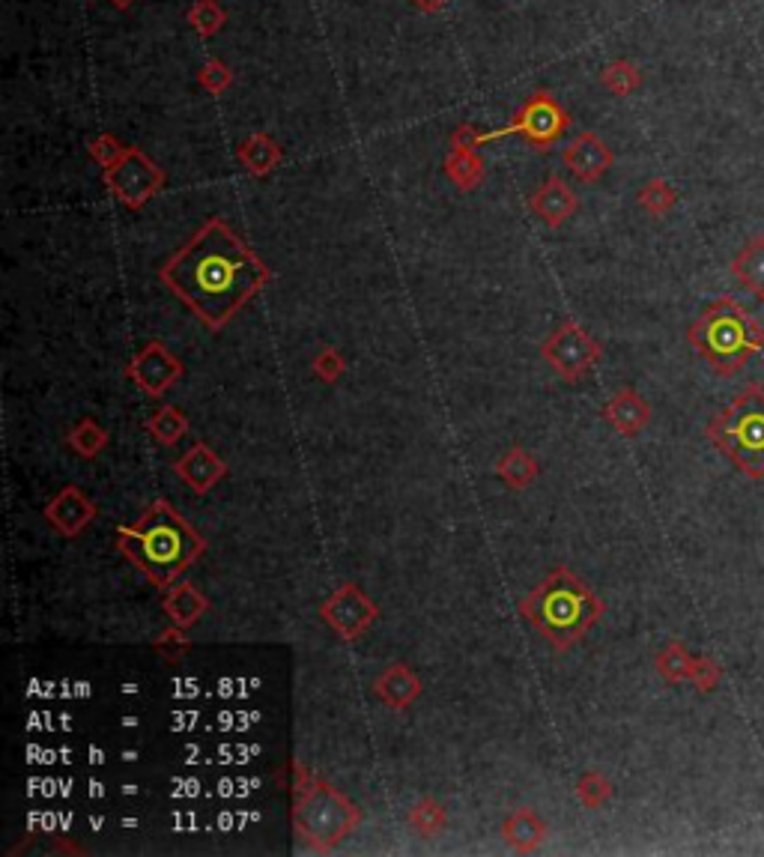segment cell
Masks as SVG:
<instances>
[{
  "label": "cell",
  "instance_id": "cell-1",
  "mask_svg": "<svg viewBox=\"0 0 764 857\" xmlns=\"http://www.w3.org/2000/svg\"><path fill=\"white\" fill-rule=\"evenodd\" d=\"M269 267L246 239L236 237L225 218H206L195 237L158 267V281L216 332L269 285Z\"/></svg>",
  "mask_w": 764,
  "mask_h": 857
},
{
  "label": "cell",
  "instance_id": "cell-2",
  "mask_svg": "<svg viewBox=\"0 0 764 857\" xmlns=\"http://www.w3.org/2000/svg\"><path fill=\"white\" fill-rule=\"evenodd\" d=\"M117 547L153 586L165 589L204 556L206 541L174 505L156 499L135 523L117 526Z\"/></svg>",
  "mask_w": 764,
  "mask_h": 857
},
{
  "label": "cell",
  "instance_id": "cell-3",
  "mask_svg": "<svg viewBox=\"0 0 764 857\" xmlns=\"http://www.w3.org/2000/svg\"><path fill=\"white\" fill-rule=\"evenodd\" d=\"M603 601L586 580L559 565L519 601V616L556 651L574 649L603 619Z\"/></svg>",
  "mask_w": 764,
  "mask_h": 857
},
{
  "label": "cell",
  "instance_id": "cell-4",
  "mask_svg": "<svg viewBox=\"0 0 764 857\" xmlns=\"http://www.w3.org/2000/svg\"><path fill=\"white\" fill-rule=\"evenodd\" d=\"M686 341L716 376L729 380L764 350V326L735 296H716L686 329Z\"/></svg>",
  "mask_w": 764,
  "mask_h": 857
},
{
  "label": "cell",
  "instance_id": "cell-5",
  "mask_svg": "<svg viewBox=\"0 0 764 857\" xmlns=\"http://www.w3.org/2000/svg\"><path fill=\"white\" fill-rule=\"evenodd\" d=\"M362 825V809L332 783L293 765V828L304 846L326 855Z\"/></svg>",
  "mask_w": 764,
  "mask_h": 857
},
{
  "label": "cell",
  "instance_id": "cell-6",
  "mask_svg": "<svg viewBox=\"0 0 764 857\" xmlns=\"http://www.w3.org/2000/svg\"><path fill=\"white\" fill-rule=\"evenodd\" d=\"M708 443L723 454L737 473L764 482V385L753 383L705 424Z\"/></svg>",
  "mask_w": 764,
  "mask_h": 857
},
{
  "label": "cell",
  "instance_id": "cell-7",
  "mask_svg": "<svg viewBox=\"0 0 764 857\" xmlns=\"http://www.w3.org/2000/svg\"><path fill=\"white\" fill-rule=\"evenodd\" d=\"M570 114L565 111L559 99L547 93V90H535L510 117L508 126L493 128V132H481V144L496 138H510L517 135L529 144L535 153H547L553 144H559L561 135L568 132Z\"/></svg>",
  "mask_w": 764,
  "mask_h": 857
},
{
  "label": "cell",
  "instance_id": "cell-8",
  "mask_svg": "<svg viewBox=\"0 0 764 857\" xmlns=\"http://www.w3.org/2000/svg\"><path fill=\"white\" fill-rule=\"evenodd\" d=\"M603 347L588 335L577 320H561L540 344V359L547 362L565 383H579L598 365Z\"/></svg>",
  "mask_w": 764,
  "mask_h": 857
},
{
  "label": "cell",
  "instance_id": "cell-9",
  "mask_svg": "<svg viewBox=\"0 0 764 857\" xmlns=\"http://www.w3.org/2000/svg\"><path fill=\"white\" fill-rule=\"evenodd\" d=\"M167 174L141 147H126V153L105 168V186L128 209H144L165 188Z\"/></svg>",
  "mask_w": 764,
  "mask_h": 857
},
{
  "label": "cell",
  "instance_id": "cell-10",
  "mask_svg": "<svg viewBox=\"0 0 764 857\" xmlns=\"http://www.w3.org/2000/svg\"><path fill=\"white\" fill-rule=\"evenodd\" d=\"M320 619L332 628L343 642L362 640L371 631L373 621L380 619V607L368 598V591L359 589L355 582H343L341 589L332 591L320 603Z\"/></svg>",
  "mask_w": 764,
  "mask_h": 857
},
{
  "label": "cell",
  "instance_id": "cell-11",
  "mask_svg": "<svg viewBox=\"0 0 764 857\" xmlns=\"http://www.w3.org/2000/svg\"><path fill=\"white\" fill-rule=\"evenodd\" d=\"M126 376L149 397H162L183 376V362L162 341H149L126 365Z\"/></svg>",
  "mask_w": 764,
  "mask_h": 857
},
{
  "label": "cell",
  "instance_id": "cell-12",
  "mask_svg": "<svg viewBox=\"0 0 764 857\" xmlns=\"http://www.w3.org/2000/svg\"><path fill=\"white\" fill-rule=\"evenodd\" d=\"M481 132L472 123H461L454 128L448 141V156H445V177L461 188L475 192L484 183V158H481Z\"/></svg>",
  "mask_w": 764,
  "mask_h": 857
},
{
  "label": "cell",
  "instance_id": "cell-13",
  "mask_svg": "<svg viewBox=\"0 0 764 857\" xmlns=\"http://www.w3.org/2000/svg\"><path fill=\"white\" fill-rule=\"evenodd\" d=\"M561 162H565V168H568L579 183H598V179L607 177L609 168H612L616 153L609 149V144L600 138L598 132H579L577 138L561 149Z\"/></svg>",
  "mask_w": 764,
  "mask_h": 857
},
{
  "label": "cell",
  "instance_id": "cell-14",
  "mask_svg": "<svg viewBox=\"0 0 764 857\" xmlns=\"http://www.w3.org/2000/svg\"><path fill=\"white\" fill-rule=\"evenodd\" d=\"M99 514L96 503L90 499L87 493L75 487V484H69L63 491L54 496L45 508V520L51 523V529L63 538H79L84 529H87L93 517Z\"/></svg>",
  "mask_w": 764,
  "mask_h": 857
},
{
  "label": "cell",
  "instance_id": "cell-15",
  "mask_svg": "<svg viewBox=\"0 0 764 857\" xmlns=\"http://www.w3.org/2000/svg\"><path fill=\"white\" fill-rule=\"evenodd\" d=\"M174 473H177V478L186 484L188 491L204 496V493L213 491V487L225 478L227 464L206 443H195L179 457L177 464H174Z\"/></svg>",
  "mask_w": 764,
  "mask_h": 857
},
{
  "label": "cell",
  "instance_id": "cell-16",
  "mask_svg": "<svg viewBox=\"0 0 764 857\" xmlns=\"http://www.w3.org/2000/svg\"><path fill=\"white\" fill-rule=\"evenodd\" d=\"M529 209L549 230H556V227L565 225L568 218L577 216L579 197L574 195V188H570L565 179L549 177L529 195Z\"/></svg>",
  "mask_w": 764,
  "mask_h": 857
},
{
  "label": "cell",
  "instance_id": "cell-17",
  "mask_svg": "<svg viewBox=\"0 0 764 857\" xmlns=\"http://www.w3.org/2000/svg\"><path fill=\"white\" fill-rule=\"evenodd\" d=\"M600 415H603V422H607L616 434L633 440V436L642 434L648 424H651V404H648L637 389H630L628 385V389H621V392L609 397L603 410H600Z\"/></svg>",
  "mask_w": 764,
  "mask_h": 857
},
{
  "label": "cell",
  "instance_id": "cell-18",
  "mask_svg": "<svg viewBox=\"0 0 764 857\" xmlns=\"http://www.w3.org/2000/svg\"><path fill=\"white\" fill-rule=\"evenodd\" d=\"M373 693H376V700L385 702L389 709L406 711L412 702L422 696V679H419L410 667L392 663V667H385V670L373 679Z\"/></svg>",
  "mask_w": 764,
  "mask_h": 857
},
{
  "label": "cell",
  "instance_id": "cell-19",
  "mask_svg": "<svg viewBox=\"0 0 764 857\" xmlns=\"http://www.w3.org/2000/svg\"><path fill=\"white\" fill-rule=\"evenodd\" d=\"M547 822L535 813V809H514L505 822H502V837L514 851L519 855H531L544 846L547 839Z\"/></svg>",
  "mask_w": 764,
  "mask_h": 857
},
{
  "label": "cell",
  "instance_id": "cell-20",
  "mask_svg": "<svg viewBox=\"0 0 764 857\" xmlns=\"http://www.w3.org/2000/svg\"><path fill=\"white\" fill-rule=\"evenodd\" d=\"M236 158H239V165H242L251 177H269V174L285 162V149H281V144H278L272 135L255 132V135H248V138L236 147Z\"/></svg>",
  "mask_w": 764,
  "mask_h": 857
},
{
  "label": "cell",
  "instance_id": "cell-21",
  "mask_svg": "<svg viewBox=\"0 0 764 857\" xmlns=\"http://www.w3.org/2000/svg\"><path fill=\"white\" fill-rule=\"evenodd\" d=\"M162 610L177 628H195L197 621L204 619V612L209 610V601L206 595L192 582H177L174 589H167L165 601H162Z\"/></svg>",
  "mask_w": 764,
  "mask_h": 857
},
{
  "label": "cell",
  "instance_id": "cell-22",
  "mask_svg": "<svg viewBox=\"0 0 764 857\" xmlns=\"http://www.w3.org/2000/svg\"><path fill=\"white\" fill-rule=\"evenodd\" d=\"M729 269H732V276H735V281L744 287L746 293L764 302V234L746 239L744 248L729 264Z\"/></svg>",
  "mask_w": 764,
  "mask_h": 857
},
{
  "label": "cell",
  "instance_id": "cell-23",
  "mask_svg": "<svg viewBox=\"0 0 764 857\" xmlns=\"http://www.w3.org/2000/svg\"><path fill=\"white\" fill-rule=\"evenodd\" d=\"M654 670L667 684H690L696 670V654H690L684 642L672 640L654 654Z\"/></svg>",
  "mask_w": 764,
  "mask_h": 857
},
{
  "label": "cell",
  "instance_id": "cell-24",
  "mask_svg": "<svg viewBox=\"0 0 764 857\" xmlns=\"http://www.w3.org/2000/svg\"><path fill=\"white\" fill-rule=\"evenodd\" d=\"M496 473H499V478L508 484L510 491H526V487L538 482L540 466L526 448H517V445H514V448H508V452L499 457Z\"/></svg>",
  "mask_w": 764,
  "mask_h": 857
},
{
  "label": "cell",
  "instance_id": "cell-25",
  "mask_svg": "<svg viewBox=\"0 0 764 857\" xmlns=\"http://www.w3.org/2000/svg\"><path fill=\"white\" fill-rule=\"evenodd\" d=\"M147 431L158 445L171 448L188 434V415L179 406H158L156 413L147 419Z\"/></svg>",
  "mask_w": 764,
  "mask_h": 857
},
{
  "label": "cell",
  "instance_id": "cell-26",
  "mask_svg": "<svg viewBox=\"0 0 764 857\" xmlns=\"http://www.w3.org/2000/svg\"><path fill=\"white\" fill-rule=\"evenodd\" d=\"M66 443L72 452L90 461V457H99L111 443V434L96 422V419H81L79 424H72V431L66 434Z\"/></svg>",
  "mask_w": 764,
  "mask_h": 857
},
{
  "label": "cell",
  "instance_id": "cell-27",
  "mask_svg": "<svg viewBox=\"0 0 764 857\" xmlns=\"http://www.w3.org/2000/svg\"><path fill=\"white\" fill-rule=\"evenodd\" d=\"M600 87L618 99L633 96V93L642 87V72H639V66L633 63V60L618 58L600 70Z\"/></svg>",
  "mask_w": 764,
  "mask_h": 857
},
{
  "label": "cell",
  "instance_id": "cell-28",
  "mask_svg": "<svg viewBox=\"0 0 764 857\" xmlns=\"http://www.w3.org/2000/svg\"><path fill=\"white\" fill-rule=\"evenodd\" d=\"M637 204L646 209L651 218L669 216L678 204V192L672 188V183L663 177H651L648 183H642V188L637 192Z\"/></svg>",
  "mask_w": 764,
  "mask_h": 857
},
{
  "label": "cell",
  "instance_id": "cell-29",
  "mask_svg": "<svg viewBox=\"0 0 764 857\" xmlns=\"http://www.w3.org/2000/svg\"><path fill=\"white\" fill-rule=\"evenodd\" d=\"M406 822H410V828L415 834L431 839L440 837L442 830L448 828V813H445V807L436 798H422L419 804H412Z\"/></svg>",
  "mask_w": 764,
  "mask_h": 857
},
{
  "label": "cell",
  "instance_id": "cell-30",
  "mask_svg": "<svg viewBox=\"0 0 764 857\" xmlns=\"http://www.w3.org/2000/svg\"><path fill=\"white\" fill-rule=\"evenodd\" d=\"M188 24L200 40H213L216 33H221L227 24V12L218 0H195L192 10L186 12Z\"/></svg>",
  "mask_w": 764,
  "mask_h": 857
},
{
  "label": "cell",
  "instance_id": "cell-31",
  "mask_svg": "<svg viewBox=\"0 0 764 857\" xmlns=\"http://www.w3.org/2000/svg\"><path fill=\"white\" fill-rule=\"evenodd\" d=\"M577 798L579 804L586 809H603L616 795V786L609 783L607 774H600V771H586V774H579L577 779Z\"/></svg>",
  "mask_w": 764,
  "mask_h": 857
},
{
  "label": "cell",
  "instance_id": "cell-32",
  "mask_svg": "<svg viewBox=\"0 0 764 857\" xmlns=\"http://www.w3.org/2000/svg\"><path fill=\"white\" fill-rule=\"evenodd\" d=\"M197 87L209 93V96H221V93L234 87V70L227 66L225 60H206L204 66L197 70Z\"/></svg>",
  "mask_w": 764,
  "mask_h": 857
},
{
  "label": "cell",
  "instance_id": "cell-33",
  "mask_svg": "<svg viewBox=\"0 0 764 857\" xmlns=\"http://www.w3.org/2000/svg\"><path fill=\"white\" fill-rule=\"evenodd\" d=\"M87 153L90 158L96 162L99 168H111L114 162H117L123 153H126V144L120 138H114L111 132H102V135H96V138H90L87 141Z\"/></svg>",
  "mask_w": 764,
  "mask_h": 857
},
{
  "label": "cell",
  "instance_id": "cell-34",
  "mask_svg": "<svg viewBox=\"0 0 764 857\" xmlns=\"http://www.w3.org/2000/svg\"><path fill=\"white\" fill-rule=\"evenodd\" d=\"M311 371H314V376H320L323 383H338V380L343 376V371H347V359H343L341 350H334V347H323V350L314 355Z\"/></svg>",
  "mask_w": 764,
  "mask_h": 857
},
{
  "label": "cell",
  "instance_id": "cell-35",
  "mask_svg": "<svg viewBox=\"0 0 764 857\" xmlns=\"http://www.w3.org/2000/svg\"><path fill=\"white\" fill-rule=\"evenodd\" d=\"M153 646H156V651L162 654V658H167L171 663H177L179 658L186 654L192 642H188L186 637V628H177V624H174V628H167V631L158 633Z\"/></svg>",
  "mask_w": 764,
  "mask_h": 857
},
{
  "label": "cell",
  "instance_id": "cell-36",
  "mask_svg": "<svg viewBox=\"0 0 764 857\" xmlns=\"http://www.w3.org/2000/svg\"><path fill=\"white\" fill-rule=\"evenodd\" d=\"M723 681V667L714 661V658H696V670H693V679L690 684L699 690V693H714Z\"/></svg>",
  "mask_w": 764,
  "mask_h": 857
},
{
  "label": "cell",
  "instance_id": "cell-37",
  "mask_svg": "<svg viewBox=\"0 0 764 857\" xmlns=\"http://www.w3.org/2000/svg\"><path fill=\"white\" fill-rule=\"evenodd\" d=\"M410 3L422 12V16H440V12L448 7V0H410Z\"/></svg>",
  "mask_w": 764,
  "mask_h": 857
},
{
  "label": "cell",
  "instance_id": "cell-38",
  "mask_svg": "<svg viewBox=\"0 0 764 857\" xmlns=\"http://www.w3.org/2000/svg\"><path fill=\"white\" fill-rule=\"evenodd\" d=\"M111 7H114V10H120V12H126V10H132V7H135V0H111Z\"/></svg>",
  "mask_w": 764,
  "mask_h": 857
}]
</instances>
